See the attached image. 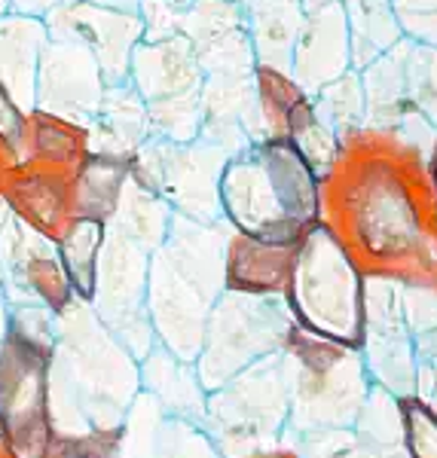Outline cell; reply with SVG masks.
Returning a JSON list of instances; mask_svg holds the SVG:
<instances>
[{
  "instance_id": "obj_1",
  "label": "cell",
  "mask_w": 437,
  "mask_h": 458,
  "mask_svg": "<svg viewBox=\"0 0 437 458\" xmlns=\"http://www.w3.org/2000/svg\"><path fill=\"white\" fill-rule=\"evenodd\" d=\"M321 224L364 276L437 287V202L425 153L398 131H352L318 177Z\"/></svg>"
},
{
  "instance_id": "obj_2",
  "label": "cell",
  "mask_w": 437,
  "mask_h": 458,
  "mask_svg": "<svg viewBox=\"0 0 437 458\" xmlns=\"http://www.w3.org/2000/svg\"><path fill=\"white\" fill-rule=\"evenodd\" d=\"M227 239V220L175 214L166 242L150 254L147 318L157 345L181 360H196L209 312L224 293Z\"/></svg>"
},
{
  "instance_id": "obj_3",
  "label": "cell",
  "mask_w": 437,
  "mask_h": 458,
  "mask_svg": "<svg viewBox=\"0 0 437 458\" xmlns=\"http://www.w3.org/2000/svg\"><path fill=\"white\" fill-rule=\"evenodd\" d=\"M218 199L227 226L257 239L297 242L321 220L318 172L291 138H261L229 153Z\"/></svg>"
},
{
  "instance_id": "obj_4",
  "label": "cell",
  "mask_w": 437,
  "mask_h": 458,
  "mask_svg": "<svg viewBox=\"0 0 437 458\" xmlns=\"http://www.w3.org/2000/svg\"><path fill=\"white\" fill-rule=\"evenodd\" d=\"M281 297L300 330L361 352L364 272L321 220L300 235Z\"/></svg>"
},
{
  "instance_id": "obj_5",
  "label": "cell",
  "mask_w": 437,
  "mask_h": 458,
  "mask_svg": "<svg viewBox=\"0 0 437 458\" xmlns=\"http://www.w3.org/2000/svg\"><path fill=\"white\" fill-rule=\"evenodd\" d=\"M281 354L291 382L287 431L300 437L313 431L355 428L373 388L361 352L306 334L294 324Z\"/></svg>"
},
{
  "instance_id": "obj_6",
  "label": "cell",
  "mask_w": 437,
  "mask_h": 458,
  "mask_svg": "<svg viewBox=\"0 0 437 458\" xmlns=\"http://www.w3.org/2000/svg\"><path fill=\"white\" fill-rule=\"evenodd\" d=\"M291 422V382L285 354L276 352L236 373L205 401V431L220 455L248 458L272 449Z\"/></svg>"
},
{
  "instance_id": "obj_7",
  "label": "cell",
  "mask_w": 437,
  "mask_h": 458,
  "mask_svg": "<svg viewBox=\"0 0 437 458\" xmlns=\"http://www.w3.org/2000/svg\"><path fill=\"white\" fill-rule=\"evenodd\" d=\"M56 339H40L10 321L0 345V440L13 458H49Z\"/></svg>"
},
{
  "instance_id": "obj_8",
  "label": "cell",
  "mask_w": 437,
  "mask_h": 458,
  "mask_svg": "<svg viewBox=\"0 0 437 458\" xmlns=\"http://www.w3.org/2000/svg\"><path fill=\"white\" fill-rule=\"evenodd\" d=\"M294 318L285 297L224 291L214 300L205 321L202 349L196 354V373L205 391L220 388L245 367L285 349Z\"/></svg>"
},
{
  "instance_id": "obj_9",
  "label": "cell",
  "mask_w": 437,
  "mask_h": 458,
  "mask_svg": "<svg viewBox=\"0 0 437 458\" xmlns=\"http://www.w3.org/2000/svg\"><path fill=\"white\" fill-rule=\"evenodd\" d=\"M129 83L150 114L153 135L196 141L202 129L205 73L187 37L141 40L129 62Z\"/></svg>"
},
{
  "instance_id": "obj_10",
  "label": "cell",
  "mask_w": 437,
  "mask_h": 458,
  "mask_svg": "<svg viewBox=\"0 0 437 458\" xmlns=\"http://www.w3.org/2000/svg\"><path fill=\"white\" fill-rule=\"evenodd\" d=\"M229 153L196 141H168L150 135L129 157V172L138 183L166 199L175 214L193 220H224L220 217L218 183Z\"/></svg>"
},
{
  "instance_id": "obj_11",
  "label": "cell",
  "mask_w": 437,
  "mask_h": 458,
  "mask_svg": "<svg viewBox=\"0 0 437 458\" xmlns=\"http://www.w3.org/2000/svg\"><path fill=\"white\" fill-rule=\"evenodd\" d=\"M361 358L373 386L395 397L416 394V339L407 327L401 284L364 276V345Z\"/></svg>"
},
{
  "instance_id": "obj_12",
  "label": "cell",
  "mask_w": 437,
  "mask_h": 458,
  "mask_svg": "<svg viewBox=\"0 0 437 458\" xmlns=\"http://www.w3.org/2000/svg\"><path fill=\"white\" fill-rule=\"evenodd\" d=\"M107 80L99 62L80 43L53 37L40 53L34 80V105L49 114L89 125L105 98Z\"/></svg>"
},
{
  "instance_id": "obj_13",
  "label": "cell",
  "mask_w": 437,
  "mask_h": 458,
  "mask_svg": "<svg viewBox=\"0 0 437 458\" xmlns=\"http://www.w3.org/2000/svg\"><path fill=\"white\" fill-rule=\"evenodd\" d=\"M49 28H53L49 31L53 37H64L89 49L105 73L107 86L129 80L132 53L144 40V21L138 10H125V6L71 4L49 19Z\"/></svg>"
},
{
  "instance_id": "obj_14",
  "label": "cell",
  "mask_w": 437,
  "mask_h": 458,
  "mask_svg": "<svg viewBox=\"0 0 437 458\" xmlns=\"http://www.w3.org/2000/svg\"><path fill=\"white\" fill-rule=\"evenodd\" d=\"M196 49L205 77L214 73H254L245 6L233 0H190L181 31Z\"/></svg>"
},
{
  "instance_id": "obj_15",
  "label": "cell",
  "mask_w": 437,
  "mask_h": 458,
  "mask_svg": "<svg viewBox=\"0 0 437 458\" xmlns=\"http://www.w3.org/2000/svg\"><path fill=\"white\" fill-rule=\"evenodd\" d=\"M352 71V34L343 0L306 10L291 53V77L309 95Z\"/></svg>"
},
{
  "instance_id": "obj_16",
  "label": "cell",
  "mask_w": 437,
  "mask_h": 458,
  "mask_svg": "<svg viewBox=\"0 0 437 458\" xmlns=\"http://www.w3.org/2000/svg\"><path fill=\"white\" fill-rule=\"evenodd\" d=\"M300 242V239H297ZM297 242L257 239L229 229L224 257V291L281 297L291 276Z\"/></svg>"
},
{
  "instance_id": "obj_17",
  "label": "cell",
  "mask_w": 437,
  "mask_h": 458,
  "mask_svg": "<svg viewBox=\"0 0 437 458\" xmlns=\"http://www.w3.org/2000/svg\"><path fill=\"white\" fill-rule=\"evenodd\" d=\"M10 202L43 239L56 242L73 217V172L31 162L13 181Z\"/></svg>"
},
{
  "instance_id": "obj_18",
  "label": "cell",
  "mask_w": 437,
  "mask_h": 458,
  "mask_svg": "<svg viewBox=\"0 0 437 458\" xmlns=\"http://www.w3.org/2000/svg\"><path fill=\"white\" fill-rule=\"evenodd\" d=\"M138 376H141V391H147L166 412L190 419V422L199 425L205 422L209 391L199 382L193 360H181L172 352L162 349V345H153L138 360Z\"/></svg>"
},
{
  "instance_id": "obj_19",
  "label": "cell",
  "mask_w": 437,
  "mask_h": 458,
  "mask_svg": "<svg viewBox=\"0 0 437 458\" xmlns=\"http://www.w3.org/2000/svg\"><path fill=\"white\" fill-rule=\"evenodd\" d=\"M89 129V141L99 138L101 153H116V157H132L147 138L153 135L150 114H147L141 95L132 89V83H110L105 89V98L99 105V114L92 116Z\"/></svg>"
},
{
  "instance_id": "obj_20",
  "label": "cell",
  "mask_w": 437,
  "mask_h": 458,
  "mask_svg": "<svg viewBox=\"0 0 437 458\" xmlns=\"http://www.w3.org/2000/svg\"><path fill=\"white\" fill-rule=\"evenodd\" d=\"M105 242L107 220L89 217V214H73L53 242L73 300L83 306H92L95 291H99V266L101 254H105Z\"/></svg>"
},
{
  "instance_id": "obj_21",
  "label": "cell",
  "mask_w": 437,
  "mask_h": 458,
  "mask_svg": "<svg viewBox=\"0 0 437 458\" xmlns=\"http://www.w3.org/2000/svg\"><path fill=\"white\" fill-rule=\"evenodd\" d=\"M407 49H410V40L404 37L380 58H373L367 68L358 71L361 86H364L367 125L373 129L395 131L413 110L410 98H407Z\"/></svg>"
},
{
  "instance_id": "obj_22",
  "label": "cell",
  "mask_w": 437,
  "mask_h": 458,
  "mask_svg": "<svg viewBox=\"0 0 437 458\" xmlns=\"http://www.w3.org/2000/svg\"><path fill=\"white\" fill-rule=\"evenodd\" d=\"M254 95L266 138H294L315 114L313 95L291 77V71L257 64Z\"/></svg>"
},
{
  "instance_id": "obj_23",
  "label": "cell",
  "mask_w": 437,
  "mask_h": 458,
  "mask_svg": "<svg viewBox=\"0 0 437 458\" xmlns=\"http://www.w3.org/2000/svg\"><path fill=\"white\" fill-rule=\"evenodd\" d=\"M303 16H306V10L297 0H248L245 19L257 64L291 71V53Z\"/></svg>"
},
{
  "instance_id": "obj_24",
  "label": "cell",
  "mask_w": 437,
  "mask_h": 458,
  "mask_svg": "<svg viewBox=\"0 0 437 458\" xmlns=\"http://www.w3.org/2000/svg\"><path fill=\"white\" fill-rule=\"evenodd\" d=\"M129 174V157L89 150V157L73 172V214L110 220Z\"/></svg>"
},
{
  "instance_id": "obj_25",
  "label": "cell",
  "mask_w": 437,
  "mask_h": 458,
  "mask_svg": "<svg viewBox=\"0 0 437 458\" xmlns=\"http://www.w3.org/2000/svg\"><path fill=\"white\" fill-rule=\"evenodd\" d=\"M28 157L37 165L77 172L80 162L89 157V129L37 107L28 114Z\"/></svg>"
},
{
  "instance_id": "obj_26",
  "label": "cell",
  "mask_w": 437,
  "mask_h": 458,
  "mask_svg": "<svg viewBox=\"0 0 437 458\" xmlns=\"http://www.w3.org/2000/svg\"><path fill=\"white\" fill-rule=\"evenodd\" d=\"M49 40V31L37 19H6L0 21V83L13 95H31L40 53Z\"/></svg>"
},
{
  "instance_id": "obj_27",
  "label": "cell",
  "mask_w": 437,
  "mask_h": 458,
  "mask_svg": "<svg viewBox=\"0 0 437 458\" xmlns=\"http://www.w3.org/2000/svg\"><path fill=\"white\" fill-rule=\"evenodd\" d=\"M175 211L168 208L166 199H159L153 190H147L144 183H138L135 177L129 174L120 196V205H116L114 217L107 220L114 229H120L123 235H129L132 242H138L144 250H157L168 235V226H172Z\"/></svg>"
},
{
  "instance_id": "obj_28",
  "label": "cell",
  "mask_w": 437,
  "mask_h": 458,
  "mask_svg": "<svg viewBox=\"0 0 437 458\" xmlns=\"http://www.w3.org/2000/svg\"><path fill=\"white\" fill-rule=\"evenodd\" d=\"M313 105L324 123L337 131L339 138L352 135V131L367 125V105H364V86H361L358 71H346L343 77L330 80L313 92Z\"/></svg>"
},
{
  "instance_id": "obj_29",
  "label": "cell",
  "mask_w": 437,
  "mask_h": 458,
  "mask_svg": "<svg viewBox=\"0 0 437 458\" xmlns=\"http://www.w3.org/2000/svg\"><path fill=\"white\" fill-rule=\"evenodd\" d=\"M401 446L407 458H437V410L422 397H398Z\"/></svg>"
},
{
  "instance_id": "obj_30",
  "label": "cell",
  "mask_w": 437,
  "mask_h": 458,
  "mask_svg": "<svg viewBox=\"0 0 437 458\" xmlns=\"http://www.w3.org/2000/svg\"><path fill=\"white\" fill-rule=\"evenodd\" d=\"M407 98L437 125V47H422L410 40L407 49Z\"/></svg>"
},
{
  "instance_id": "obj_31",
  "label": "cell",
  "mask_w": 437,
  "mask_h": 458,
  "mask_svg": "<svg viewBox=\"0 0 437 458\" xmlns=\"http://www.w3.org/2000/svg\"><path fill=\"white\" fill-rule=\"evenodd\" d=\"M401 34L422 47H437V0H391Z\"/></svg>"
},
{
  "instance_id": "obj_32",
  "label": "cell",
  "mask_w": 437,
  "mask_h": 458,
  "mask_svg": "<svg viewBox=\"0 0 437 458\" xmlns=\"http://www.w3.org/2000/svg\"><path fill=\"white\" fill-rule=\"evenodd\" d=\"M0 147L13 159L28 153V114L4 83H0Z\"/></svg>"
},
{
  "instance_id": "obj_33",
  "label": "cell",
  "mask_w": 437,
  "mask_h": 458,
  "mask_svg": "<svg viewBox=\"0 0 437 458\" xmlns=\"http://www.w3.org/2000/svg\"><path fill=\"white\" fill-rule=\"evenodd\" d=\"M352 458H407V455L404 446H364V443H358Z\"/></svg>"
},
{
  "instance_id": "obj_34",
  "label": "cell",
  "mask_w": 437,
  "mask_h": 458,
  "mask_svg": "<svg viewBox=\"0 0 437 458\" xmlns=\"http://www.w3.org/2000/svg\"><path fill=\"white\" fill-rule=\"evenodd\" d=\"M425 172H428V183H432V193L437 202V135L432 141V150H428V157H425Z\"/></svg>"
},
{
  "instance_id": "obj_35",
  "label": "cell",
  "mask_w": 437,
  "mask_h": 458,
  "mask_svg": "<svg viewBox=\"0 0 437 458\" xmlns=\"http://www.w3.org/2000/svg\"><path fill=\"white\" fill-rule=\"evenodd\" d=\"M248 458H300L294 449H263V453H254Z\"/></svg>"
},
{
  "instance_id": "obj_36",
  "label": "cell",
  "mask_w": 437,
  "mask_h": 458,
  "mask_svg": "<svg viewBox=\"0 0 437 458\" xmlns=\"http://www.w3.org/2000/svg\"><path fill=\"white\" fill-rule=\"evenodd\" d=\"M321 4H330V0H303V10H315Z\"/></svg>"
},
{
  "instance_id": "obj_37",
  "label": "cell",
  "mask_w": 437,
  "mask_h": 458,
  "mask_svg": "<svg viewBox=\"0 0 437 458\" xmlns=\"http://www.w3.org/2000/svg\"><path fill=\"white\" fill-rule=\"evenodd\" d=\"M233 4H242V6H245V4H248V0H233Z\"/></svg>"
}]
</instances>
